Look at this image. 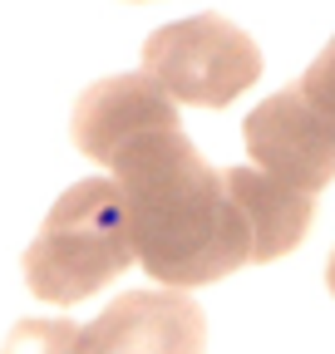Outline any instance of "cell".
Wrapping results in <instances>:
<instances>
[{
	"mask_svg": "<svg viewBox=\"0 0 335 354\" xmlns=\"http://www.w3.org/2000/svg\"><path fill=\"white\" fill-rule=\"evenodd\" d=\"M325 286H330V295H335V251H330V266H325Z\"/></svg>",
	"mask_w": 335,
	"mask_h": 354,
	"instance_id": "30bf717a",
	"label": "cell"
},
{
	"mask_svg": "<svg viewBox=\"0 0 335 354\" xmlns=\"http://www.w3.org/2000/svg\"><path fill=\"white\" fill-rule=\"evenodd\" d=\"M74 320H20L0 354H69L74 349Z\"/></svg>",
	"mask_w": 335,
	"mask_h": 354,
	"instance_id": "9c48e42d",
	"label": "cell"
},
{
	"mask_svg": "<svg viewBox=\"0 0 335 354\" xmlns=\"http://www.w3.org/2000/svg\"><path fill=\"white\" fill-rule=\"evenodd\" d=\"M246 153L257 158L251 167L271 172L276 183L296 187L306 197H316L330 177H335V138L301 109L296 88H281V94L262 99L242 123Z\"/></svg>",
	"mask_w": 335,
	"mask_h": 354,
	"instance_id": "5b68a950",
	"label": "cell"
},
{
	"mask_svg": "<svg viewBox=\"0 0 335 354\" xmlns=\"http://www.w3.org/2000/svg\"><path fill=\"white\" fill-rule=\"evenodd\" d=\"M143 79L173 104L227 109L262 79V50L227 15H192L158 25L143 44Z\"/></svg>",
	"mask_w": 335,
	"mask_h": 354,
	"instance_id": "3957f363",
	"label": "cell"
},
{
	"mask_svg": "<svg viewBox=\"0 0 335 354\" xmlns=\"http://www.w3.org/2000/svg\"><path fill=\"white\" fill-rule=\"evenodd\" d=\"M158 123H183L178 118V104L153 88L143 74H114V79H99L79 94L74 104V148L94 162H109L118 143H129L134 133L143 128H158Z\"/></svg>",
	"mask_w": 335,
	"mask_h": 354,
	"instance_id": "8992f818",
	"label": "cell"
},
{
	"mask_svg": "<svg viewBox=\"0 0 335 354\" xmlns=\"http://www.w3.org/2000/svg\"><path fill=\"white\" fill-rule=\"evenodd\" d=\"M134 236L123 216V192L109 177L74 183L50 212L25 251V286L50 305H79L129 271Z\"/></svg>",
	"mask_w": 335,
	"mask_h": 354,
	"instance_id": "7a4b0ae2",
	"label": "cell"
},
{
	"mask_svg": "<svg viewBox=\"0 0 335 354\" xmlns=\"http://www.w3.org/2000/svg\"><path fill=\"white\" fill-rule=\"evenodd\" d=\"M291 88H296L301 109L330 133V138H335V39L311 59V69H306L296 84H291Z\"/></svg>",
	"mask_w": 335,
	"mask_h": 354,
	"instance_id": "ba28073f",
	"label": "cell"
},
{
	"mask_svg": "<svg viewBox=\"0 0 335 354\" xmlns=\"http://www.w3.org/2000/svg\"><path fill=\"white\" fill-rule=\"evenodd\" d=\"M138 6H143V0H138Z\"/></svg>",
	"mask_w": 335,
	"mask_h": 354,
	"instance_id": "8fae6325",
	"label": "cell"
},
{
	"mask_svg": "<svg viewBox=\"0 0 335 354\" xmlns=\"http://www.w3.org/2000/svg\"><path fill=\"white\" fill-rule=\"evenodd\" d=\"M69 354H207V315L183 290H129L74 330Z\"/></svg>",
	"mask_w": 335,
	"mask_h": 354,
	"instance_id": "277c9868",
	"label": "cell"
},
{
	"mask_svg": "<svg viewBox=\"0 0 335 354\" xmlns=\"http://www.w3.org/2000/svg\"><path fill=\"white\" fill-rule=\"evenodd\" d=\"M222 183L251 232V261H276L306 241L311 221H316V197L276 183L262 167H242V162L222 167Z\"/></svg>",
	"mask_w": 335,
	"mask_h": 354,
	"instance_id": "52a82bcc",
	"label": "cell"
},
{
	"mask_svg": "<svg viewBox=\"0 0 335 354\" xmlns=\"http://www.w3.org/2000/svg\"><path fill=\"white\" fill-rule=\"evenodd\" d=\"M118 177L134 261L163 290L212 286L251 261V232L183 123H158L118 143L104 162Z\"/></svg>",
	"mask_w": 335,
	"mask_h": 354,
	"instance_id": "6da1fadb",
	"label": "cell"
}]
</instances>
